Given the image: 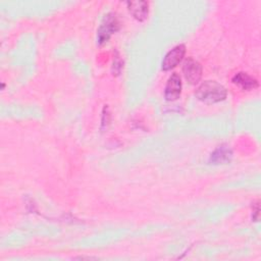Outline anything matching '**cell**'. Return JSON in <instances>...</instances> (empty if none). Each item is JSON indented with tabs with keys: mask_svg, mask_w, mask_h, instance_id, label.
<instances>
[{
	"mask_svg": "<svg viewBox=\"0 0 261 261\" xmlns=\"http://www.w3.org/2000/svg\"><path fill=\"white\" fill-rule=\"evenodd\" d=\"M182 72H184L186 80L190 84L195 85L200 81V79L202 76V66L198 61H196L192 57H189L184 62Z\"/></svg>",
	"mask_w": 261,
	"mask_h": 261,
	"instance_id": "obj_3",
	"label": "cell"
},
{
	"mask_svg": "<svg viewBox=\"0 0 261 261\" xmlns=\"http://www.w3.org/2000/svg\"><path fill=\"white\" fill-rule=\"evenodd\" d=\"M186 52L185 45L180 44L172 48L164 57L162 61V69L163 70H169L173 67H175L182 59Z\"/></svg>",
	"mask_w": 261,
	"mask_h": 261,
	"instance_id": "obj_4",
	"label": "cell"
},
{
	"mask_svg": "<svg viewBox=\"0 0 261 261\" xmlns=\"http://www.w3.org/2000/svg\"><path fill=\"white\" fill-rule=\"evenodd\" d=\"M181 92V81L177 73H172L165 86L164 96L166 100L173 101L179 98Z\"/></svg>",
	"mask_w": 261,
	"mask_h": 261,
	"instance_id": "obj_5",
	"label": "cell"
},
{
	"mask_svg": "<svg viewBox=\"0 0 261 261\" xmlns=\"http://www.w3.org/2000/svg\"><path fill=\"white\" fill-rule=\"evenodd\" d=\"M230 158H231L230 149L227 148L226 146H220L211 154L210 161L213 162L214 164H219V163H225L229 161Z\"/></svg>",
	"mask_w": 261,
	"mask_h": 261,
	"instance_id": "obj_8",
	"label": "cell"
},
{
	"mask_svg": "<svg viewBox=\"0 0 261 261\" xmlns=\"http://www.w3.org/2000/svg\"><path fill=\"white\" fill-rule=\"evenodd\" d=\"M232 83L242 88L243 90H254L258 87V82L253 76L246 72H238L232 77Z\"/></svg>",
	"mask_w": 261,
	"mask_h": 261,
	"instance_id": "obj_7",
	"label": "cell"
},
{
	"mask_svg": "<svg viewBox=\"0 0 261 261\" xmlns=\"http://www.w3.org/2000/svg\"><path fill=\"white\" fill-rule=\"evenodd\" d=\"M119 28V22L117 20V17L115 16V14L113 13H109L107 14L99 30H98V43L99 44H103L105 42H107L109 40V38L111 37V35L113 33H115Z\"/></svg>",
	"mask_w": 261,
	"mask_h": 261,
	"instance_id": "obj_2",
	"label": "cell"
},
{
	"mask_svg": "<svg viewBox=\"0 0 261 261\" xmlns=\"http://www.w3.org/2000/svg\"><path fill=\"white\" fill-rule=\"evenodd\" d=\"M127 8L130 14L138 20L146 19L148 15V2L146 1H128Z\"/></svg>",
	"mask_w": 261,
	"mask_h": 261,
	"instance_id": "obj_6",
	"label": "cell"
},
{
	"mask_svg": "<svg viewBox=\"0 0 261 261\" xmlns=\"http://www.w3.org/2000/svg\"><path fill=\"white\" fill-rule=\"evenodd\" d=\"M226 89L214 81H206L202 83L196 90L195 96L205 103H216L226 98Z\"/></svg>",
	"mask_w": 261,
	"mask_h": 261,
	"instance_id": "obj_1",
	"label": "cell"
}]
</instances>
